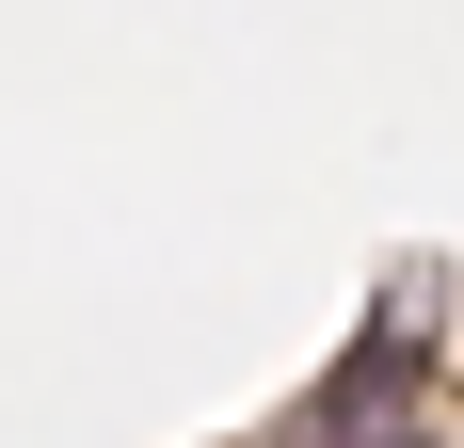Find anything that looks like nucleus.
Returning <instances> with one entry per match:
<instances>
[{
  "instance_id": "f257e3e1",
  "label": "nucleus",
  "mask_w": 464,
  "mask_h": 448,
  "mask_svg": "<svg viewBox=\"0 0 464 448\" xmlns=\"http://www.w3.org/2000/svg\"><path fill=\"white\" fill-rule=\"evenodd\" d=\"M417 368H432V336H369V353L321 385V448H384L401 401H417Z\"/></svg>"
},
{
  "instance_id": "f03ea898",
  "label": "nucleus",
  "mask_w": 464,
  "mask_h": 448,
  "mask_svg": "<svg viewBox=\"0 0 464 448\" xmlns=\"http://www.w3.org/2000/svg\"><path fill=\"white\" fill-rule=\"evenodd\" d=\"M384 448H432V433H384Z\"/></svg>"
}]
</instances>
